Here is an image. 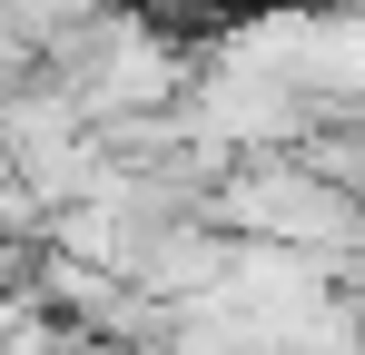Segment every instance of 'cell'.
Instances as JSON below:
<instances>
[{
	"instance_id": "6da1fadb",
	"label": "cell",
	"mask_w": 365,
	"mask_h": 355,
	"mask_svg": "<svg viewBox=\"0 0 365 355\" xmlns=\"http://www.w3.org/2000/svg\"><path fill=\"white\" fill-rule=\"evenodd\" d=\"M207 227H227L237 247H297V257H356L365 247V197L326 187L297 148L267 158H227L207 187Z\"/></svg>"
},
{
	"instance_id": "7a4b0ae2",
	"label": "cell",
	"mask_w": 365,
	"mask_h": 355,
	"mask_svg": "<svg viewBox=\"0 0 365 355\" xmlns=\"http://www.w3.org/2000/svg\"><path fill=\"white\" fill-rule=\"evenodd\" d=\"M297 158L326 178V187L365 197V109H316V118H306V138H297Z\"/></svg>"
},
{
	"instance_id": "3957f363",
	"label": "cell",
	"mask_w": 365,
	"mask_h": 355,
	"mask_svg": "<svg viewBox=\"0 0 365 355\" xmlns=\"http://www.w3.org/2000/svg\"><path fill=\"white\" fill-rule=\"evenodd\" d=\"M20 79H30V50H20V40H10V30H0V99H10V89H20Z\"/></svg>"
},
{
	"instance_id": "277c9868",
	"label": "cell",
	"mask_w": 365,
	"mask_h": 355,
	"mask_svg": "<svg viewBox=\"0 0 365 355\" xmlns=\"http://www.w3.org/2000/svg\"><path fill=\"white\" fill-rule=\"evenodd\" d=\"M69 355H138V346H89V336H69Z\"/></svg>"
},
{
	"instance_id": "5b68a950",
	"label": "cell",
	"mask_w": 365,
	"mask_h": 355,
	"mask_svg": "<svg viewBox=\"0 0 365 355\" xmlns=\"http://www.w3.org/2000/svg\"><path fill=\"white\" fill-rule=\"evenodd\" d=\"M0 178H10V168H0Z\"/></svg>"
}]
</instances>
